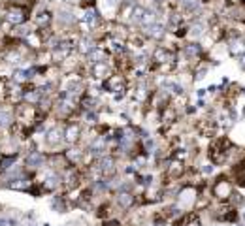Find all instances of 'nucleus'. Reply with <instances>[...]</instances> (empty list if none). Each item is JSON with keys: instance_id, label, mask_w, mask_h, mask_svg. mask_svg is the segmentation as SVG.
Here are the masks:
<instances>
[{"instance_id": "ddd939ff", "label": "nucleus", "mask_w": 245, "mask_h": 226, "mask_svg": "<svg viewBox=\"0 0 245 226\" xmlns=\"http://www.w3.org/2000/svg\"><path fill=\"white\" fill-rule=\"evenodd\" d=\"M242 119L245 121V106H242Z\"/></svg>"}, {"instance_id": "0eeeda50", "label": "nucleus", "mask_w": 245, "mask_h": 226, "mask_svg": "<svg viewBox=\"0 0 245 226\" xmlns=\"http://www.w3.org/2000/svg\"><path fill=\"white\" fill-rule=\"evenodd\" d=\"M25 168L28 172H38L47 168V151H30L25 155Z\"/></svg>"}, {"instance_id": "1a4fd4ad", "label": "nucleus", "mask_w": 245, "mask_h": 226, "mask_svg": "<svg viewBox=\"0 0 245 226\" xmlns=\"http://www.w3.org/2000/svg\"><path fill=\"white\" fill-rule=\"evenodd\" d=\"M49 207H51V211L53 213H58V215H64V213H68L70 209H72V202L68 200V196H66V192H57L55 196H51V202H49Z\"/></svg>"}, {"instance_id": "9d476101", "label": "nucleus", "mask_w": 245, "mask_h": 226, "mask_svg": "<svg viewBox=\"0 0 245 226\" xmlns=\"http://www.w3.org/2000/svg\"><path fill=\"white\" fill-rule=\"evenodd\" d=\"M53 21H55V15H53V11H51L49 8H45V6H42L40 9H36L34 15H32V25H34L36 28L51 26Z\"/></svg>"}, {"instance_id": "4468645a", "label": "nucleus", "mask_w": 245, "mask_h": 226, "mask_svg": "<svg viewBox=\"0 0 245 226\" xmlns=\"http://www.w3.org/2000/svg\"><path fill=\"white\" fill-rule=\"evenodd\" d=\"M42 226H51V223H43Z\"/></svg>"}, {"instance_id": "9b49d317", "label": "nucleus", "mask_w": 245, "mask_h": 226, "mask_svg": "<svg viewBox=\"0 0 245 226\" xmlns=\"http://www.w3.org/2000/svg\"><path fill=\"white\" fill-rule=\"evenodd\" d=\"M230 179L238 189H245V157L242 160H238L236 164H232L230 168Z\"/></svg>"}, {"instance_id": "423d86ee", "label": "nucleus", "mask_w": 245, "mask_h": 226, "mask_svg": "<svg viewBox=\"0 0 245 226\" xmlns=\"http://www.w3.org/2000/svg\"><path fill=\"white\" fill-rule=\"evenodd\" d=\"M89 66V77L96 79V81H106L111 74H115L113 70V64H111V58L109 60H104V62H94V64H87Z\"/></svg>"}, {"instance_id": "39448f33", "label": "nucleus", "mask_w": 245, "mask_h": 226, "mask_svg": "<svg viewBox=\"0 0 245 226\" xmlns=\"http://www.w3.org/2000/svg\"><path fill=\"white\" fill-rule=\"evenodd\" d=\"M92 164L98 170L100 177H108L109 179V177H115L117 172H119V168H117V157H113L111 153L106 155V157H102V158H98V160H94Z\"/></svg>"}, {"instance_id": "6e6552de", "label": "nucleus", "mask_w": 245, "mask_h": 226, "mask_svg": "<svg viewBox=\"0 0 245 226\" xmlns=\"http://www.w3.org/2000/svg\"><path fill=\"white\" fill-rule=\"evenodd\" d=\"M83 124L79 121H70V123H64V140L68 145H81V140H83Z\"/></svg>"}, {"instance_id": "f03ea898", "label": "nucleus", "mask_w": 245, "mask_h": 226, "mask_svg": "<svg viewBox=\"0 0 245 226\" xmlns=\"http://www.w3.org/2000/svg\"><path fill=\"white\" fill-rule=\"evenodd\" d=\"M28 17H30V8L21 4V2L8 4L4 9V21L11 26H19V25L28 23Z\"/></svg>"}, {"instance_id": "f8f14e48", "label": "nucleus", "mask_w": 245, "mask_h": 226, "mask_svg": "<svg viewBox=\"0 0 245 226\" xmlns=\"http://www.w3.org/2000/svg\"><path fill=\"white\" fill-rule=\"evenodd\" d=\"M228 204H230L234 209H242V207L245 206V196L240 192V190H234L232 196L228 198Z\"/></svg>"}, {"instance_id": "20e7f679", "label": "nucleus", "mask_w": 245, "mask_h": 226, "mask_svg": "<svg viewBox=\"0 0 245 226\" xmlns=\"http://www.w3.org/2000/svg\"><path fill=\"white\" fill-rule=\"evenodd\" d=\"M102 91L104 92H109L111 96L113 94H119V92H128L130 91V81L125 74H111L106 81H102Z\"/></svg>"}, {"instance_id": "7ed1b4c3", "label": "nucleus", "mask_w": 245, "mask_h": 226, "mask_svg": "<svg viewBox=\"0 0 245 226\" xmlns=\"http://www.w3.org/2000/svg\"><path fill=\"white\" fill-rule=\"evenodd\" d=\"M64 143H66V140H64V123L62 124H53V126H49L45 130V134H43V149H47V153L58 151Z\"/></svg>"}, {"instance_id": "f257e3e1", "label": "nucleus", "mask_w": 245, "mask_h": 226, "mask_svg": "<svg viewBox=\"0 0 245 226\" xmlns=\"http://www.w3.org/2000/svg\"><path fill=\"white\" fill-rule=\"evenodd\" d=\"M234 187L236 185L232 183V179H230L228 174H219L213 179V183L209 185V190H211V196H213L215 202H228V198L236 190Z\"/></svg>"}]
</instances>
